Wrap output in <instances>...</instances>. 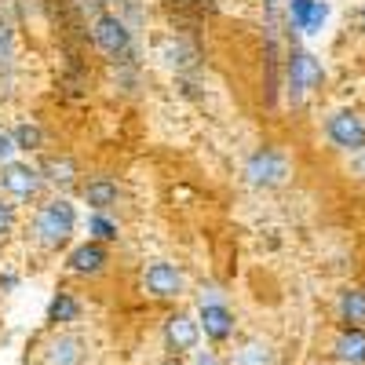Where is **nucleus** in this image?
<instances>
[{"instance_id": "b1692460", "label": "nucleus", "mask_w": 365, "mask_h": 365, "mask_svg": "<svg viewBox=\"0 0 365 365\" xmlns=\"http://www.w3.org/2000/svg\"><path fill=\"white\" fill-rule=\"evenodd\" d=\"M11 227H15V216H11V205H4V201H0V241H4V237L11 234Z\"/></svg>"}, {"instance_id": "9d476101", "label": "nucleus", "mask_w": 365, "mask_h": 365, "mask_svg": "<svg viewBox=\"0 0 365 365\" xmlns=\"http://www.w3.org/2000/svg\"><path fill=\"white\" fill-rule=\"evenodd\" d=\"M106 263H110V256H106L103 241H84V245H77L66 259V267L73 274H99V270H106Z\"/></svg>"}, {"instance_id": "0eeeda50", "label": "nucleus", "mask_w": 365, "mask_h": 365, "mask_svg": "<svg viewBox=\"0 0 365 365\" xmlns=\"http://www.w3.org/2000/svg\"><path fill=\"white\" fill-rule=\"evenodd\" d=\"M0 187H4L11 197L29 201V197H37V190H41V172L29 168V165L11 161V165H4V172H0Z\"/></svg>"}, {"instance_id": "1a4fd4ad", "label": "nucleus", "mask_w": 365, "mask_h": 365, "mask_svg": "<svg viewBox=\"0 0 365 365\" xmlns=\"http://www.w3.org/2000/svg\"><path fill=\"white\" fill-rule=\"evenodd\" d=\"M201 332L208 340H216V344H223V340H230L234 336V311L230 307H223V303H212V307H201Z\"/></svg>"}, {"instance_id": "6e6552de", "label": "nucleus", "mask_w": 365, "mask_h": 365, "mask_svg": "<svg viewBox=\"0 0 365 365\" xmlns=\"http://www.w3.org/2000/svg\"><path fill=\"white\" fill-rule=\"evenodd\" d=\"M197 336H201V325L190 318V314H172L165 322V340H168V351L172 354H187L197 347Z\"/></svg>"}, {"instance_id": "2eb2a0df", "label": "nucleus", "mask_w": 365, "mask_h": 365, "mask_svg": "<svg viewBox=\"0 0 365 365\" xmlns=\"http://www.w3.org/2000/svg\"><path fill=\"white\" fill-rule=\"evenodd\" d=\"M340 318L347 322V329H365V292L361 289H347L340 296Z\"/></svg>"}, {"instance_id": "aec40b11", "label": "nucleus", "mask_w": 365, "mask_h": 365, "mask_svg": "<svg viewBox=\"0 0 365 365\" xmlns=\"http://www.w3.org/2000/svg\"><path fill=\"white\" fill-rule=\"evenodd\" d=\"M165 58H168V66L187 70V66H194L197 51H194V48H187V44H165Z\"/></svg>"}, {"instance_id": "4468645a", "label": "nucleus", "mask_w": 365, "mask_h": 365, "mask_svg": "<svg viewBox=\"0 0 365 365\" xmlns=\"http://www.w3.org/2000/svg\"><path fill=\"white\" fill-rule=\"evenodd\" d=\"M336 358L340 361H365V329H344L340 336H336Z\"/></svg>"}, {"instance_id": "a878e982", "label": "nucleus", "mask_w": 365, "mask_h": 365, "mask_svg": "<svg viewBox=\"0 0 365 365\" xmlns=\"http://www.w3.org/2000/svg\"><path fill=\"white\" fill-rule=\"evenodd\" d=\"M11 150H19L15 139L11 135H0V158H11Z\"/></svg>"}, {"instance_id": "20e7f679", "label": "nucleus", "mask_w": 365, "mask_h": 365, "mask_svg": "<svg viewBox=\"0 0 365 365\" xmlns=\"http://www.w3.org/2000/svg\"><path fill=\"white\" fill-rule=\"evenodd\" d=\"M325 132H329V139L336 143L340 150H351V154L365 146V125H361V117L351 113V110L332 113V117H329V125H325Z\"/></svg>"}, {"instance_id": "a211bd4d", "label": "nucleus", "mask_w": 365, "mask_h": 365, "mask_svg": "<svg viewBox=\"0 0 365 365\" xmlns=\"http://www.w3.org/2000/svg\"><path fill=\"white\" fill-rule=\"evenodd\" d=\"M44 175H48L51 182H73V179H77V165H73L70 158H48V161H44Z\"/></svg>"}, {"instance_id": "6ab92c4d", "label": "nucleus", "mask_w": 365, "mask_h": 365, "mask_svg": "<svg viewBox=\"0 0 365 365\" xmlns=\"http://www.w3.org/2000/svg\"><path fill=\"white\" fill-rule=\"evenodd\" d=\"M11 139H15L19 150H41V146H44V132H41L37 125H29V120L11 132Z\"/></svg>"}, {"instance_id": "412c9836", "label": "nucleus", "mask_w": 365, "mask_h": 365, "mask_svg": "<svg viewBox=\"0 0 365 365\" xmlns=\"http://www.w3.org/2000/svg\"><path fill=\"white\" fill-rule=\"evenodd\" d=\"M88 230H91V241H117V223H110L103 212L88 220Z\"/></svg>"}, {"instance_id": "393cba45", "label": "nucleus", "mask_w": 365, "mask_h": 365, "mask_svg": "<svg viewBox=\"0 0 365 365\" xmlns=\"http://www.w3.org/2000/svg\"><path fill=\"white\" fill-rule=\"evenodd\" d=\"M351 168H354V172H358V175L365 179V146H361V150H354V154H351Z\"/></svg>"}, {"instance_id": "f03ea898", "label": "nucleus", "mask_w": 365, "mask_h": 365, "mask_svg": "<svg viewBox=\"0 0 365 365\" xmlns=\"http://www.w3.org/2000/svg\"><path fill=\"white\" fill-rule=\"evenodd\" d=\"M322 77H325V70L311 51H292V58H289V96L296 103L307 96L311 88H318Z\"/></svg>"}, {"instance_id": "f257e3e1", "label": "nucleus", "mask_w": 365, "mask_h": 365, "mask_svg": "<svg viewBox=\"0 0 365 365\" xmlns=\"http://www.w3.org/2000/svg\"><path fill=\"white\" fill-rule=\"evenodd\" d=\"M73 227H77V212H73V205L66 197H55V201L41 205L37 223H34L37 241L44 249H63L66 241L73 237Z\"/></svg>"}, {"instance_id": "dca6fc26", "label": "nucleus", "mask_w": 365, "mask_h": 365, "mask_svg": "<svg viewBox=\"0 0 365 365\" xmlns=\"http://www.w3.org/2000/svg\"><path fill=\"white\" fill-rule=\"evenodd\" d=\"M81 303L70 292H55V299L48 303V322H77Z\"/></svg>"}, {"instance_id": "9b49d317", "label": "nucleus", "mask_w": 365, "mask_h": 365, "mask_svg": "<svg viewBox=\"0 0 365 365\" xmlns=\"http://www.w3.org/2000/svg\"><path fill=\"white\" fill-rule=\"evenodd\" d=\"M289 15H292V26H299L303 34H322V26L329 19V4L325 0H292Z\"/></svg>"}, {"instance_id": "f3484780", "label": "nucleus", "mask_w": 365, "mask_h": 365, "mask_svg": "<svg viewBox=\"0 0 365 365\" xmlns=\"http://www.w3.org/2000/svg\"><path fill=\"white\" fill-rule=\"evenodd\" d=\"M270 361H274V351L267 340H249L237 351V365H270Z\"/></svg>"}, {"instance_id": "f8f14e48", "label": "nucleus", "mask_w": 365, "mask_h": 365, "mask_svg": "<svg viewBox=\"0 0 365 365\" xmlns=\"http://www.w3.org/2000/svg\"><path fill=\"white\" fill-rule=\"evenodd\" d=\"M84 201L96 208V212H106L110 205H117V182L106 179V175H96L84 182Z\"/></svg>"}, {"instance_id": "423d86ee", "label": "nucleus", "mask_w": 365, "mask_h": 365, "mask_svg": "<svg viewBox=\"0 0 365 365\" xmlns=\"http://www.w3.org/2000/svg\"><path fill=\"white\" fill-rule=\"evenodd\" d=\"M146 292L154 296V299H175V296H182V274H179V267L175 263H165V259L150 263L146 267Z\"/></svg>"}, {"instance_id": "39448f33", "label": "nucleus", "mask_w": 365, "mask_h": 365, "mask_svg": "<svg viewBox=\"0 0 365 365\" xmlns=\"http://www.w3.org/2000/svg\"><path fill=\"white\" fill-rule=\"evenodd\" d=\"M91 37H96L99 51H106V55H113V58H120V55L128 51V44H132L128 26L120 22L117 15H99V19H96V29H91Z\"/></svg>"}, {"instance_id": "4be33fe9", "label": "nucleus", "mask_w": 365, "mask_h": 365, "mask_svg": "<svg viewBox=\"0 0 365 365\" xmlns=\"http://www.w3.org/2000/svg\"><path fill=\"white\" fill-rule=\"evenodd\" d=\"M11 26L4 22V19H0V66H4L8 63V58H11Z\"/></svg>"}, {"instance_id": "ddd939ff", "label": "nucleus", "mask_w": 365, "mask_h": 365, "mask_svg": "<svg viewBox=\"0 0 365 365\" xmlns=\"http://www.w3.org/2000/svg\"><path fill=\"white\" fill-rule=\"evenodd\" d=\"M84 358V340L81 336H58L48 344V365H77Z\"/></svg>"}, {"instance_id": "7ed1b4c3", "label": "nucleus", "mask_w": 365, "mask_h": 365, "mask_svg": "<svg viewBox=\"0 0 365 365\" xmlns=\"http://www.w3.org/2000/svg\"><path fill=\"white\" fill-rule=\"evenodd\" d=\"M252 187H282L285 175H289V161L278 154V150H259V154L249 158V168H245Z\"/></svg>"}, {"instance_id": "cd10ccee", "label": "nucleus", "mask_w": 365, "mask_h": 365, "mask_svg": "<svg viewBox=\"0 0 365 365\" xmlns=\"http://www.w3.org/2000/svg\"><path fill=\"white\" fill-rule=\"evenodd\" d=\"M354 22H358V29H361V34H365V8L358 11V19H354Z\"/></svg>"}, {"instance_id": "5701e85b", "label": "nucleus", "mask_w": 365, "mask_h": 365, "mask_svg": "<svg viewBox=\"0 0 365 365\" xmlns=\"http://www.w3.org/2000/svg\"><path fill=\"white\" fill-rule=\"evenodd\" d=\"M212 303H223V292L216 289V285H201V292H197V307H212Z\"/></svg>"}, {"instance_id": "bb28decb", "label": "nucleus", "mask_w": 365, "mask_h": 365, "mask_svg": "<svg viewBox=\"0 0 365 365\" xmlns=\"http://www.w3.org/2000/svg\"><path fill=\"white\" fill-rule=\"evenodd\" d=\"M197 365H216V358H212V354H205V351H201V354H197Z\"/></svg>"}, {"instance_id": "c85d7f7f", "label": "nucleus", "mask_w": 365, "mask_h": 365, "mask_svg": "<svg viewBox=\"0 0 365 365\" xmlns=\"http://www.w3.org/2000/svg\"><path fill=\"white\" fill-rule=\"evenodd\" d=\"M161 365H182V361H179V354H172V358H165Z\"/></svg>"}]
</instances>
